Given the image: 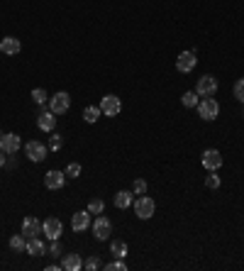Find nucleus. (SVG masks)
Returning <instances> with one entry per match:
<instances>
[{
	"label": "nucleus",
	"mask_w": 244,
	"mask_h": 271,
	"mask_svg": "<svg viewBox=\"0 0 244 271\" xmlns=\"http://www.w3.org/2000/svg\"><path fill=\"white\" fill-rule=\"evenodd\" d=\"M132 205H134V215H137L139 220H149V217L154 215V210H156V203H154V198L144 196V193H142V196H137Z\"/></svg>",
	"instance_id": "1"
},
{
	"label": "nucleus",
	"mask_w": 244,
	"mask_h": 271,
	"mask_svg": "<svg viewBox=\"0 0 244 271\" xmlns=\"http://www.w3.org/2000/svg\"><path fill=\"white\" fill-rule=\"evenodd\" d=\"M91 227H93V235H95V240L98 242L110 240V235H113V222H110L105 215H98V217L91 222Z\"/></svg>",
	"instance_id": "2"
},
{
	"label": "nucleus",
	"mask_w": 244,
	"mask_h": 271,
	"mask_svg": "<svg viewBox=\"0 0 244 271\" xmlns=\"http://www.w3.org/2000/svg\"><path fill=\"white\" fill-rule=\"evenodd\" d=\"M100 113L105 115V118H118L122 113V100L118 95H103V100H100Z\"/></svg>",
	"instance_id": "3"
},
{
	"label": "nucleus",
	"mask_w": 244,
	"mask_h": 271,
	"mask_svg": "<svg viewBox=\"0 0 244 271\" xmlns=\"http://www.w3.org/2000/svg\"><path fill=\"white\" fill-rule=\"evenodd\" d=\"M68 108H71V95H68L66 90H59V93H54V95L49 98V110H52L54 115L68 113Z\"/></svg>",
	"instance_id": "4"
},
{
	"label": "nucleus",
	"mask_w": 244,
	"mask_h": 271,
	"mask_svg": "<svg viewBox=\"0 0 244 271\" xmlns=\"http://www.w3.org/2000/svg\"><path fill=\"white\" fill-rule=\"evenodd\" d=\"M25 154H27V159H30V161L39 164V161H44V159H47L49 147H44V142H39V139H30V142L25 144Z\"/></svg>",
	"instance_id": "5"
},
{
	"label": "nucleus",
	"mask_w": 244,
	"mask_h": 271,
	"mask_svg": "<svg viewBox=\"0 0 244 271\" xmlns=\"http://www.w3.org/2000/svg\"><path fill=\"white\" fill-rule=\"evenodd\" d=\"M198 115L208 122L215 120V118H220V103H217L215 98H203V100L198 103Z\"/></svg>",
	"instance_id": "6"
},
{
	"label": "nucleus",
	"mask_w": 244,
	"mask_h": 271,
	"mask_svg": "<svg viewBox=\"0 0 244 271\" xmlns=\"http://www.w3.org/2000/svg\"><path fill=\"white\" fill-rule=\"evenodd\" d=\"M195 93H198L200 98H213L215 93H217V78L210 76V73L200 76L198 83H195Z\"/></svg>",
	"instance_id": "7"
},
{
	"label": "nucleus",
	"mask_w": 244,
	"mask_h": 271,
	"mask_svg": "<svg viewBox=\"0 0 244 271\" xmlns=\"http://www.w3.org/2000/svg\"><path fill=\"white\" fill-rule=\"evenodd\" d=\"M42 232H44L49 240H59L61 235H63V222H61L59 217H47V220L42 222Z\"/></svg>",
	"instance_id": "8"
},
{
	"label": "nucleus",
	"mask_w": 244,
	"mask_h": 271,
	"mask_svg": "<svg viewBox=\"0 0 244 271\" xmlns=\"http://www.w3.org/2000/svg\"><path fill=\"white\" fill-rule=\"evenodd\" d=\"M20 147H22L20 135H15V132H5V135L0 137V149L5 151V154H17Z\"/></svg>",
	"instance_id": "9"
},
{
	"label": "nucleus",
	"mask_w": 244,
	"mask_h": 271,
	"mask_svg": "<svg viewBox=\"0 0 244 271\" xmlns=\"http://www.w3.org/2000/svg\"><path fill=\"white\" fill-rule=\"evenodd\" d=\"M63 183H66V171L52 169V171L44 174V186H47L49 191H59V188H63Z\"/></svg>",
	"instance_id": "10"
},
{
	"label": "nucleus",
	"mask_w": 244,
	"mask_h": 271,
	"mask_svg": "<svg viewBox=\"0 0 244 271\" xmlns=\"http://www.w3.org/2000/svg\"><path fill=\"white\" fill-rule=\"evenodd\" d=\"M195 64H198L195 52L190 49V52H181V54H179V59H176V68H179L181 73H190V71L195 68Z\"/></svg>",
	"instance_id": "11"
},
{
	"label": "nucleus",
	"mask_w": 244,
	"mask_h": 271,
	"mask_svg": "<svg viewBox=\"0 0 244 271\" xmlns=\"http://www.w3.org/2000/svg\"><path fill=\"white\" fill-rule=\"evenodd\" d=\"M22 235L30 240V237H39L42 235V220H37L34 215H27L22 220Z\"/></svg>",
	"instance_id": "12"
},
{
	"label": "nucleus",
	"mask_w": 244,
	"mask_h": 271,
	"mask_svg": "<svg viewBox=\"0 0 244 271\" xmlns=\"http://www.w3.org/2000/svg\"><path fill=\"white\" fill-rule=\"evenodd\" d=\"M200 161H203V166H205L208 171H217V169L222 166V154H220V149H205Z\"/></svg>",
	"instance_id": "13"
},
{
	"label": "nucleus",
	"mask_w": 244,
	"mask_h": 271,
	"mask_svg": "<svg viewBox=\"0 0 244 271\" xmlns=\"http://www.w3.org/2000/svg\"><path fill=\"white\" fill-rule=\"evenodd\" d=\"M71 227H73V232H86V230L91 227V212L88 210L73 212V217H71Z\"/></svg>",
	"instance_id": "14"
},
{
	"label": "nucleus",
	"mask_w": 244,
	"mask_h": 271,
	"mask_svg": "<svg viewBox=\"0 0 244 271\" xmlns=\"http://www.w3.org/2000/svg\"><path fill=\"white\" fill-rule=\"evenodd\" d=\"M37 127H39L42 132H54V127H57V115H54L52 110L39 113V115H37Z\"/></svg>",
	"instance_id": "15"
},
{
	"label": "nucleus",
	"mask_w": 244,
	"mask_h": 271,
	"mask_svg": "<svg viewBox=\"0 0 244 271\" xmlns=\"http://www.w3.org/2000/svg\"><path fill=\"white\" fill-rule=\"evenodd\" d=\"M20 49H22V44H20L17 37H5V39H0V52H2V54L15 57V54H20Z\"/></svg>",
	"instance_id": "16"
},
{
	"label": "nucleus",
	"mask_w": 244,
	"mask_h": 271,
	"mask_svg": "<svg viewBox=\"0 0 244 271\" xmlns=\"http://www.w3.org/2000/svg\"><path fill=\"white\" fill-rule=\"evenodd\" d=\"M61 269L63 271H81L83 269V259H81V254H66V257L61 259Z\"/></svg>",
	"instance_id": "17"
},
{
	"label": "nucleus",
	"mask_w": 244,
	"mask_h": 271,
	"mask_svg": "<svg viewBox=\"0 0 244 271\" xmlns=\"http://www.w3.org/2000/svg\"><path fill=\"white\" fill-rule=\"evenodd\" d=\"M27 254H30V257H42V254H47V244L39 240V237H30V240H27Z\"/></svg>",
	"instance_id": "18"
},
{
	"label": "nucleus",
	"mask_w": 244,
	"mask_h": 271,
	"mask_svg": "<svg viewBox=\"0 0 244 271\" xmlns=\"http://www.w3.org/2000/svg\"><path fill=\"white\" fill-rule=\"evenodd\" d=\"M134 203V193L132 191H120V193H115V205L124 210V208H129Z\"/></svg>",
	"instance_id": "19"
},
{
	"label": "nucleus",
	"mask_w": 244,
	"mask_h": 271,
	"mask_svg": "<svg viewBox=\"0 0 244 271\" xmlns=\"http://www.w3.org/2000/svg\"><path fill=\"white\" fill-rule=\"evenodd\" d=\"M110 254H113L115 259H124V257H127V242L113 240L110 242Z\"/></svg>",
	"instance_id": "20"
},
{
	"label": "nucleus",
	"mask_w": 244,
	"mask_h": 271,
	"mask_svg": "<svg viewBox=\"0 0 244 271\" xmlns=\"http://www.w3.org/2000/svg\"><path fill=\"white\" fill-rule=\"evenodd\" d=\"M10 249L12 252H27V237L25 235H12L10 237Z\"/></svg>",
	"instance_id": "21"
},
{
	"label": "nucleus",
	"mask_w": 244,
	"mask_h": 271,
	"mask_svg": "<svg viewBox=\"0 0 244 271\" xmlns=\"http://www.w3.org/2000/svg\"><path fill=\"white\" fill-rule=\"evenodd\" d=\"M103 113H100V105H88L86 110H83V120L88 122V125H93V122H98V118H100Z\"/></svg>",
	"instance_id": "22"
},
{
	"label": "nucleus",
	"mask_w": 244,
	"mask_h": 271,
	"mask_svg": "<svg viewBox=\"0 0 244 271\" xmlns=\"http://www.w3.org/2000/svg\"><path fill=\"white\" fill-rule=\"evenodd\" d=\"M198 98H200V95H198L195 90H188V93H183V95H181L183 108H198V103H200Z\"/></svg>",
	"instance_id": "23"
},
{
	"label": "nucleus",
	"mask_w": 244,
	"mask_h": 271,
	"mask_svg": "<svg viewBox=\"0 0 244 271\" xmlns=\"http://www.w3.org/2000/svg\"><path fill=\"white\" fill-rule=\"evenodd\" d=\"M88 212H91V215H103V212H105L103 198H93L91 203H88Z\"/></svg>",
	"instance_id": "24"
},
{
	"label": "nucleus",
	"mask_w": 244,
	"mask_h": 271,
	"mask_svg": "<svg viewBox=\"0 0 244 271\" xmlns=\"http://www.w3.org/2000/svg\"><path fill=\"white\" fill-rule=\"evenodd\" d=\"M32 100H34L37 105H44V103H49V95H47L44 88H34L32 90Z\"/></svg>",
	"instance_id": "25"
},
{
	"label": "nucleus",
	"mask_w": 244,
	"mask_h": 271,
	"mask_svg": "<svg viewBox=\"0 0 244 271\" xmlns=\"http://www.w3.org/2000/svg\"><path fill=\"white\" fill-rule=\"evenodd\" d=\"M83 269H88V271H98V269H103V262H100L98 257H88V259L83 262Z\"/></svg>",
	"instance_id": "26"
},
{
	"label": "nucleus",
	"mask_w": 244,
	"mask_h": 271,
	"mask_svg": "<svg viewBox=\"0 0 244 271\" xmlns=\"http://www.w3.org/2000/svg\"><path fill=\"white\" fill-rule=\"evenodd\" d=\"M66 176H68V179H78V176H81V164H78V161H71V164L66 166Z\"/></svg>",
	"instance_id": "27"
},
{
	"label": "nucleus",
	"mask_w": 244,
	"mask_h": 271,
	"mask_svg": "<svg viewBox=\"0 0 244 271\" xmlns=\"http://www.w3.org/2000/svg\"><path fill=\"white\" fill-rule=\"evenodd\" d=\"M103 269H105V271H127V264H124V259H118V262L103 264Z\"/></svg>",
	"instance_id": "28"
},
{
	"label": "nucleus",
	"mask_w": 244,
	"mask_h": 271,
	"mask_svg": "<svg viewBox=\"0 0 244 271\" xmlns=\"http://www.w3.org/2000/svg\"><path fill=\"white\" fill-rule=\"evenodd\" d=\"M220 183H222L220 176H217L215 171H208V176H205V186H208V188H220Z\"/></svg>",
	"instance_id": "29"
},
{
	"label": "nucleus",
	"mask_w": 244,
	"mask_h": 271,
	"mask_svg": "<svg viewBox=\"0 0 244 271\" xmlns=\"http://www.w3.org/2000/svg\"><path fill=\"white\" fill-rule=\"evenodd\" d=\"M132 193L134 196H142V193H147V181L144 179H137L132 183Z\"/></svg>",
	"instance_id": "30"
},
{
	"label": "nucleus",
	"mask_w": 244,
	"mask_h": 271,
	"mask_svg": "<svg viewBox=\"0 0 244 271\" xmlns=\"http://www.w3.org/2000/svg\"><path fill=\"white\" fill-rule=\"evenodd\" d=\"M61 147H63V137H61V135H52V139H49V149L59 151Z\"/></svg>",
	"instance_id": "31"
},
{
	"label": "nucleus",
	"mask_w": 244,
	"mask_h": 271,
	"mask_svg": "<svg viewBox=\"0 0 244 271\" xmlns=\"http://www.w3.org/2000/svg\"><path fill=\"white\" fill-rule=\"evenodd\" d=\"M235 98H237L240 103H244V78H240V81L235 83Z\"/></svg>",
	"instance_id": "32"
},
{
	"label": "nucleus",
	"mask_w": 244,
	"mask_h": 271,
	"mask_svg": "<svg viewBox=\"0 0 244 271\" xmlns=\"http://www.w3.org/2000/svg\"><path fill=\"white\" fill-rule=\"evenodd\" d=\"M49 252H52L54 257H63V254H61V244H59V240H52V244H49Z\"/></svg>",
	"instance_id": "33"
},
{
	"label": "nucleus",
	"mask_w": 244,
	"mask_h": 271,
	"mask_svg": "<svg viewBox=\"0 0 244 271\" xmlns=\"http://www.w3.org/2000/svg\"><path fill=\"white\" fill-rule=\"evenodd\" d=\"M5 161H7V156H5V151L0 149V166H5Z\"/></svg>",
	"instance_id": "34"
},
{
	"label": "nucleus",
	"mask_w": 244,
	"mask_h": 271,
	"mask_svg": "<svg viewBox=\"0 0 244 271\" xmlns=\"http://www.w3.org/2000/svg\"><path fill=\"white\" fill-rule=\"evenodd\" d=\"M61 269V264H49V267H47V271H59Z\"/></svg>",
	"instance_id": "35"
},
{
	"label": "nucleus",
	"mask_w": 244,
	"mask_h": 271,
	"mask_svg": "<svg viewBox=\"0 0 244 271\" xmlns=\"http://www.w3.org/2000/svg\"><path fill=\"white\" fill-rule=\"evenodd\" d=\"M0 137H2V132H0Z\"/></svg>",
	"instance_id": "36"
},
{
	"label": "nucleus",
	"mask_w": 244,
	"mask_h": 271,
	"mask_svg": "<svg viewBox=\"0 0 244 271\" xmlns=\"http://www.w3.org/2000/svg\"><path fill=\"white\" fill-rule=\"evenodd\" d=\"M242 118H244V115H242Z\"/></svg>",
	"instance_id": "37"
}]
</instances>
